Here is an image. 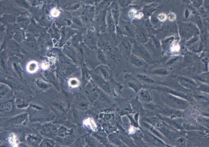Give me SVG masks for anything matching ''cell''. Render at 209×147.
Listing matches in <instances>:
<instances>
[{
  "mask_svg": "<svg viewBox=\"0 0 209 147\" xmlns=\"http://www.w3.org/2000/svg\"><path fill=\"white\" fill-rule=\"evenodd\" d=\"M178 30L181 38L186 41H189L194 37L199 35L200 32L197 25L190 22L179 23Z\"/></svg>",
  "mask_w": 209,
  "mask_h": 147,
  "instance_id": "6da1fadb",
  "label": "cell"
},
{
  "mask_svg": "<svg viewBox=\"0 0 209 147\" xmlns=\"http://www.w3.org/2000/svg\"><path fill=\"white\" fill-rule=\"evenodd\" d=\"M161 98L166 105L174 109H185L189 105L188 102L184 99L170 94L162 93Z\"/></svg>",
  "mask_w": 209,
  "mask_h": 147,
  "instance_id": "7a4b0ae2",
  "label": "cell"
},
{
  "mask_svg": "<svg viewBox=\"0 0 209 147\" xmlns=\"http://www.w3.org/2000/svg\"><path fill=\"white\" fill-rule=\"evenodd\" d=\"M160 113L163 115L171 118H176L181 115V112L178 109H174L171 108H158Z\"/></svg>",
  "mask_w": 209,
  "mask_h": 147,
  "instance_id": "3957f363",
  "label": "cell"
},
{
  "mask_svg": "<svg viewBox=\"0 0 209 147\" xmlns=\"http://www.w3.org/2000/svg\"><path fill=\"white\" fill-rule=\"evenodd\" d=\"M177 80L181 85L188 89H195L198 87L196 82L188 78L179 77H177Z\"/></svg>",
  "mask_w": 209,
  "mask_h": 147,
  "instance_id": "277c9868",
  "label": "cell"
},
{
  "mask_svg": "<svg viewBox=\"0 0 209 147\" xmlns=\"http://www.w3.org/2000/svg\"><path fill=\"white\" fill-rule=\"evenodd\" d=\"M155 89L157 91H160L162 93L170 94L177 96V97L182 98L186 99L187 98V96L186 94L177 91L176 90H174L172 88H169V87H166L157 86L155 87Z\"/></svg>",
  "mask_w": 209,
  "mask_h": 147,
  "instance_id": "5b68a950",
  "label": "cell"
},
{
  "mask_svg": "<svg viewBox=\"0 0 209 147\" xmlns=\"http://www.w3.org/2000/svg\"><path fill=\"white\" fill-rule=\"evenodd\" d=\"M134 51L135 52L137 53V55L136 56L140 57L144 60H149L151 58L149 53L141 45L138 44H135L134 46Z\"/></svg>",
  "mask_w": 209,
  "mask_h": 147,
  "instance_id": "8992f818",
  "label": "cell"
},
{
  "mask_svg": "<svg viewBox=\"0 0 209 147\" xmlns=\"http://www.w3.org/2000/svg\"><path fill=\"white\" fill-rule=\"evenodd\" d=\"M139 96L141 100L146 104L150 103L153 101L151 94L147 89H141L139 92Z\"/></svg>",
  "mask_w": 209,
  "mask_h": 147,
  "instance_id": "52a82bcc",
  "label": "cell"
},
{
  "mask_svg": "<svg viewBox=\"0 0 209 147\" xmlns=\"http://www.w3.org/2000/svg\"><path fill=\"white\" fill-rule=\"evenodd\" d=\"M130 60L132 63L136 67H141L144 65L145 64L144 59L135 54H132L131 55Z\"/></svg>",
  "mask_w": 209,
  "mask_h": 147,
  "instance_id": "ba28073f",
  "label": "cell"
},
{
  "mask_svg": "<svg viewBox=\"0 0 209 147\" xmlns=\"http://www.w3.org/2000/svg\"><path fill=\"white\" fill-rule=\"evenodd\" d=\"M199 37L202 45L207 44L209 41V32L207 29L203 27L202 30H200Z\"/></svg>",
  "mask_w": 209,
  "mask_h": 147,
  "instance_id": "9c48e42d",
  "label": "cell"
},
{
  "mask_svg": "<svg viewBox=\"0 0 209 147\" xmlns=\"http://www.w3.org/2000/svg\"><path fill=\"white\" fill-rule=\"evenodd\" d=\"M137 77L140 81L148 84H153L156 83L155 81L152 78L145 74H139L137 75Z\"/></svg>",
  "mask_w": 209,
  "mask_h": 147,
  "instance_id": "30bf717a",
  "label": "cell"
},
{
  "mask_svg": "<svg viewBox=\"0 0 209 147\" xmlns=\"http://www.w3.org/2000/svg\"><path fill=\"white\" fill-rule=\"evenodd\" d=\"M144 125H145V127L149 130L151 133L155 135L157 137H159V138H162L163 136L160 134V132L159 131H157V129L154 127L153 126H152L151 124H149L148 123H146V122H144Z\"/></svg>",
  "mask_w": 209,
  "mask_h": 147,
  "instance_id": "8fae6325",
  "label": "cell"
},
{
  "mask_svg": "<svg viewBox=\"0 0 209 147\" xmlns=\"http://www.w3.org/2000/svg\"><path fill=\"white\" fill-rule=\"evenodd\" d=\"M151 73L156 75H167L168 74L169 72L165 68H159L154 70Z\"/></svg>",
  "mask_w": 209,
  "mask_h": 147,
  "instance_id": "7c38bea8",
  "label": "cell"
},
{
  "mask_svg": "<svg viewBox=\"0 0 209 147\" xmlns=\"http://www.w3.org/2000/svg\"><path fill=\"white\" fill-rule=\"evenodd\" d=\"M13 106L10 102L5 103L1 106V109L2 111L6 112H9L12 110Z\"/></svg>",
  "mask_w": 209,
  "mask_h": 147,
  "instance_id": "4fadbf2b",
  "label": "cell"
},
{
  "mask_svg": "<svg viewBox=\"0 0 209 147\" xmlns=\"http://www.w3.org/2000/svg\"><path fill=\"white\" fill-rule=\"evenodd\" d=\"M78 106L81 109L86 110L88 106V102L84 98H81L78 102Z\"/></svg>",
  "mask_w": 209,
  "mask_h": 147,
  "instance_id": "5bb4252c",
  "label": "cell"
},
{
  "mask_svg": "<svg viewBox=\"0 0 209 147\" xmlns=\"http://www.w3.org/2000/svg\"><path fill=\"white\" fill-rule=\"evenodd\" d=\"M128 86L130 87L132 89H133L134 91H135V92H138L139 91H140V87L139 85H138V84H136V83H134V82H129L128 84Z\"/></svg>",
  "mask_w": 209,
  "mask_h": 147,
  "instance_id": "9a60e30c",
  "label": "cell"
},
{
  "mask_svg": "<svg viewBox=\"0 0 209 147\" xmlns=\"http://www.w3.org/2000/svg\"><path fill=\"white\" fill-rule=\"evenodd\" d=\"M195 18L197 26L198 27L200 30H202L203 28V23H202V21L201 18H200V16L197 15H196Z\"/></svg>",
  "mask_w": 209,
  "mask_h": 147,
  "instance_id": "2e32d148",
  "label": "cell"
},
{
  "mask_svg": "<svg viewBox=\"0 0 209 147\" xmlns=\"http://www.w3.org/2000/svg\"><path fill=\"white\" fill-rule=\"evenodd\" d=\"M198 88L199 91L209 94V86L206 84H201Z\"/></svg>",
  "mask_w": 209,
  "mask_h": 147,
  "instance_id": "e0dca14e",
  "label": "cell"
},
{
  "mask_svg": "<svg viewBox=\"0 0 209 147\" xmlns=\"http://www.w3.org/2000/svg\"><path fill=\"white\" fill-rule=\"evenodd\" d=\"M123 44L125 49L127 51H131V49H132V45L128 40L124 39L123 41Z\"/></svg>",
  "mask_w": 209,
  "mask_h": 147,
  "instance_id": "ac0fdd59",
  "label": "cell"
},
{
  "mask_svg": "<svg viewBox=\"0 0 209 147\" xmlns=\"http://www.w3.org/2000/svg\"><path fill=\"white\" fill-rule=\"evenodd\" d=\"M98 58L100 61H101L104 63H106V59L105 56L104 55V53H103L101 51H99L98 53Z\"/></svg>",
  "mask_w": 209,
  "mask_h": 147,
  "instance_id": "d6986e66",
  "label": "cell"
},
{
  "mask_svg": "<svg viewBox=\"0 0 209 147\" xmlns=\"http://www.w3.org/2000/svg\"><path fill=\"white\" fill-rule=\"evenodd\" d=\"M101 73L103 74L105 78L106 79H108L110 77V72L109 71V70L108 69H105V68H102L101 70Z\"/></svg>",
  "mask_w": 209,
  "mask_h": 147,
  "instance_id": "ffe728a7",
  "label": "cell"
},
{
  "mask_svg": "<svg viewBox=\"0 0 209 147\" xmlns=\"http://www.w3.org/2000/svg\"><path fill=\"white\" fill-rule=\"evenodd\" d=\"M193 5L197 8H199L203 4V0H191Z\"/></svg>",
  "mask_w": 209,
  "mask_h": 147,
  "instance_id": "44dd1931",
  "label": "cell"
},
{
  "mask_svg": "<svg viewBox=\"0 0 209 147\" xmlns=\"http://www.w3.org/2000/svg\"><path fill=\"white\" fill-rule=\"evenodd\" d=\"M37 140L36 138H35V137H29L28 138V141L31 144V145H36L37 143Z\"/></svg>",
  "mask_w": 209,
  "mask_h": 147,
  "instance_id": "7402d4cb",
  "label": "cell"
},
{
  "mask_svg": "<svg viewBox=\"0 0 209 147\" xmlns=\"http://www.w3.org/2000/svg\"><path fill=\"white\" fill-rule=\"evenodd\" d=\"M86 142L87 143L88 145L91 146H94L95 141L94 140L90 137H87L86 138Z\"/></svg>",
  "mask_w": 209,
  "mask_h": 147,
  "instance_id": "603a6c76",
  "label": "cell"
},
{
  "mask_svg": "<svg viewBox=\"0 0 209 147\" xmlns=\"http://www.w3.org/2000/svg\"><path fill=\"white\" fill-rule=\"evenodd\" d=\"M167 18L170 21H174L176 20V16L174 13H170L168 15Z\"/></svg>",
  "mask_w": 209,
  "mask_h": 147,
  "instance_id": "cb8c5ba5",
  "label": "cell"
},
{
  "mask_svg": "<svg viewBox=\"0 0 209 147\" xmlns=\"http://www.w3.org/2000/svg\"><path fill=\"white\" fill-rule=\"evenodd\" d=\"M158 18L160 21L163 22L167 20V15H166L165 14L161 13L158 15Z\"/></svg>",
  "mask_w": 209,
  "mask_h": 147,
  "instance_id": "d4e9b609",
  "label": "cell"
},
{
  "mask_svg": "<svg viewBox=\"0 0 209 147\" xmlns=\"http://www.w3.org/2000/svg\"><path fill=\"white\" fill-rule=\"evenodd\" d=\"M112 14L115 19H118L119 16V11L117 8H113L112 9Z\"/></svg>",
  "mask_w": 209,
  "mask_h": 147,
  "instance_id": "484cf974",
  "label": "cell"
},
{
  "mask_svg": "<svg viewBox=\"0 0 209 147\" xmlns=\"http://www.w3.org/2000/svg\"><path fill=\"white\" fill-rule=\"evenodd\" d=\"M205 6L207 9L209 10V0H204Z\"/></svg>",
  "mask_w": 209,
  "mask_h": 147,
  "instance_id": "4316f807",
  "label": "cell"
},
{
  "mask_svg": "<svg viewBox=\"0 0 209 147\" xmlns=\"http://www.w3.org/2000/svg\"><path fill=\"white\" fill-rule=\"evenodd\" d=\"M188 10H186V12H185V17H186V18H188V17H189V12H188Z\"/></svg>",
  "mask_w": 209,
  "mask_h": 147,
  "instance_id": "83f0119b",
  "label": "cell"
}]
</instances>
